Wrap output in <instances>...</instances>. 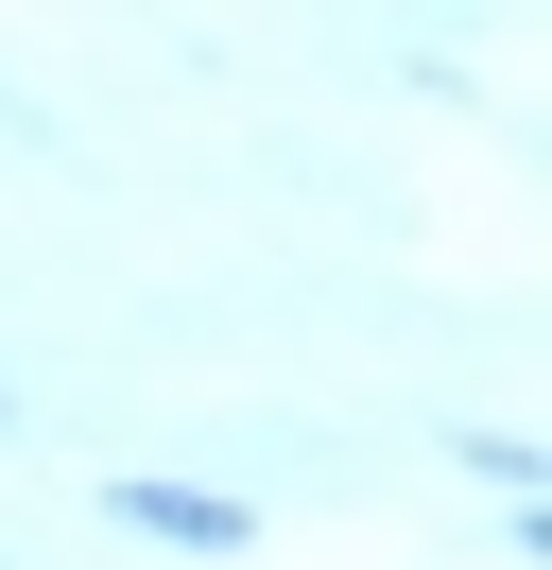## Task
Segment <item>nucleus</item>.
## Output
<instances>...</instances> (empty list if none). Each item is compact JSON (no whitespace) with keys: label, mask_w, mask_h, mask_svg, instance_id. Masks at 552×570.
<instances>
[{"label":"nucleus","mask_w":552,"mask_h":570,"mask_svg":"<svg viewBox=\"0 0 552 570\" xmlns=\"http://www.w3.org/2000/svg\"><path fill=\"white\" fill-rule=\"evenodd\" d=\"M138 535H190V553H241V501H190V484H121Z\"/></svg>","instance_id":"nucleus-1"}]
</instances>
